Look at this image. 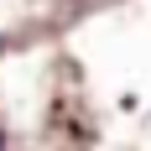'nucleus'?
<instances>
[{"label":"nucleus","instance_id":"f257e3e1","mask_svg":"<svg viewBox=\"0 0 151 151\" xmlns=\"http://www.w3.org/2000/svg\"><path fill=\"white\" fill-rule=\"evenodd\" d=\"M0 47H5V42H0Z\"/></svg>","mask_w":151,"mask_h":151}]
</instances>
